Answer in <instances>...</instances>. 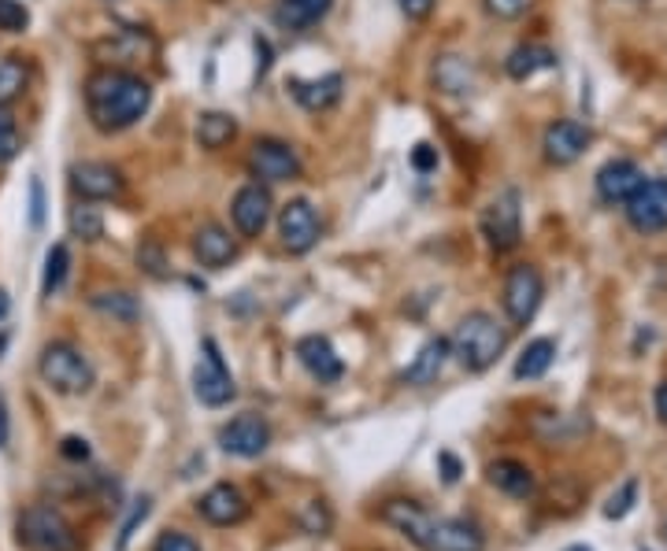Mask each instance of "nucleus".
Wrapping results in <instances>:
<instances>
[{
    "label": "nucleus",
    "mask_w": 667,
    "mask_h": 551,
    "mask_svg": "<svg viewBox=\"0 0 667 551\" xmlns=\"http://www.w3.org/2000/svg\"><path fill=\"white\" fill-rule=\"evenodd\" d=\"M149 104H153V89L130 70L105 67L86 81V111L100 134H119V130L134 126Z\"/></svg>",
    "instance_id": "1"
},
{
    "label": "nucleus",
    "mask_w": 667,
    "mask_h": 551,
    "mask_svg": "<svg viewBox=\"0 0 667 551\" xmlns=\"http://www.w3.org/2000/svg\"><path fill=\"white\" fill-rule=\"evenodd\" d=\"M504 341H509V337H504L501 322L493 319L490 311H471L468 319H460L457 333H452V341H449V349L460 360L463 371L482 374V371H490V366L497 363V355L504 352Z\"/></svg>",
    "instance_id": "2"
},
{
    "label": "nucleus",
    "mask_w": 667,
    "mask_h": 551,
    "mask_svg": "<svg viewBox=\"0 0 667 551\" xmlns=\"http://www.w3.org/2000/svg\"><path fill=\"white\" fill-rule=\"evenodd\" d=\"M37 374H42V382L59 396H83L94 389V382H97L94 363H89L70 341L45 344L42 360H37Z\"/></svg>",
    "instance_id": "3"
},
{
    "label": "nucleus",
    "mask_w": 667,
    "mask_h": 551,
    "mask_svg": "<svg viewBox=\"0 0 667 551\" xmlns=\"http://www.w3.org/2000/svg\"><path fill=\"white\" fill-rule=\"evenodd\" d=\"M19 540L26 551H78V533L53 504H34L19 515Z\"/></svg>",
    "instance_id": "4"
},
{
    "label": "nucleus",
    "mask_w": 667,
    "mask_h": 551,
    "mask_svg": "<svg viewBox=\"0 0 667 551\" xmlns=\"http://www.w3.org/2000/svg\"><path fill=\"white\" fill-rule=\"evenodd\" d=\"M194 393L205 407H227L238 396L234 374L227 371V360H222L219 344L211 337L200 341V360L194 366Z\"/></svg>",
    "instance_id": "5"
},
{
    "label": "nucleus",
    "mask_w": 667,
    "mask_h": 551,
    "mask_svg": "<svg viewBox=\"0 0 667 551\" xmlns=\"http://www.w3.org/2000/svg\"><path fill=\"white\" fill-rule=\"evenodd\" d=\"M542 296H545L542 271L534 263H515L509 278H504V311H509L512 326H527L542 308Z\"/></svg>",
    "instance_id": "6"
},
{
    "label": "nucleus",
    "mask_w": 667,
    "mask_h": 551,
    "mask_svg": "<svg viewBox=\"0 0 667 551\" xmlns=\"http://www.w3.org/2000/svg\"><path fill=\"white\" fill-rule=\"evenodd\" d=\"M482 233H486L493 252H512L523 238V211H520V192L504 189L493 197L482 211Z\"/></svg>",
    "instance_id": "7"
},
{
    "label": "nucleus",
    "mask_w": 667,
    "mask_h": 551,
    "mask_svg": "<svg viewBox=\"0 0 667 551\" xmlns=\"http://www.w3.org/2000/svg\"><path fill=\"white\" fill-rule=\"evenodd\" d=\"M271 208H275L271 189L264 181H249V186H241L234 192V200H230V219H234L241 238H260L271 222Z\"/></svg>",
    "instance_id": "8"
},
{
    "label": "nucleus",
    "mask_w": 667,
    "mask_h": 551,
    "mask_svg": "<svg viewBox=\"0 0 667 551\" xmlns=\"http://www.w3.org/2000/svg\"><path fill=\"white\" fill-rule=\"evenodd\" d=\"M94 56L100 59V64L123 70L127 64H138V59H153L156 56V37L149 34V30L127 26V30H116V34L105 37V41H97Z\"/></svg>",
    "instance_id": "9"
},
{
    "label": "nucleus",
    "mask_w": 667,
    "mask_h": 551,
    "mask_svg": "<svg viewBox=\"0 0 667 551\" xmlns=\"http://www.w3.org/2000/svg\"><path fill=\"white\" fill-rule=\"evenodd\" d=\"M626 219L638 233L667 230V178H649L626 200Z\"/></svg>",
    "instance_id": "10"
},
{
    "label": "nucleus",
    "mask_w": 667,
    "mask_h": 551,
    "mask_svg": "<svg viewBox=\"0 0 667 551\" xmlns=\"http://www.w3.org/2000/svg\"><path fill=\"white\" fill-rule=\"evenodd\" d=\"M249 170H252V178H260V181H289L300 175V159L286 141L260 137L249 152Z\"/></svg>",
    "instance_id": "11"
},
{
    "label": "nucleus",
    "mask_w": 667,
    "mask_h": 551,
    "mask_svg": "<svg viewBox=\"0 0 667 551\" xmlns=\"http://www.w3.org/2000/svg\"><path fill=\"white\" fill-rule=\"evenodd\" d=\"M219 444H222V452H227V455L256 459V455L267 452L271 426L260 415H238V418H230V422L219 430Z\"/></svg>",
    "instance_id": "12"
},
{
    "label": "nucleus",
    "mask_w": 667,
    "mask_h": 551,
    "mask_svg": "<svg viewBox=\"0 0 667 551\" xmlns=\"http://www.w3.org/2000/svg\"><path fill=\"white\" fill-rule=\"evenodd\" d=\"M278 238L293 252V256H305V252L316 249L319 241V216L308 200H289L286 208L278 211Z\"/></svg>",
    "instance_id": "13"
},
{
    "label": "nucleus",
    "mask_w": 667,
    "mask_h": 551,
    "mask_svg": "<svg viewBox=\"0 0 667 551\" xmlns=\"http://www.w3.org/2000/svg\"><path fill=\"white\" fill-rule=\"evenodd\" d=\"M70 186L83 200H116L119 192H123V175H119V167H111V163H75L70 167Z\"/></svg>",
    "instance_id": "14"
},
{
    "label": "nucleus",
    "mask_w": 667,
    "mask_h": 551,
    "mask_svg": "<svg viewBox=\"0 0 667 551\" xmlns=\"http://www.w3.org/2000/svg\"><path fill=\"white\" fill-rule=\"evenodd\" d=\"M197 511H200L205 522L227 529V526H238V522H245V518H249V499L241 496L238 485L219 482V485H211L205 496H200Z\"/></svg>",
    "instance_id": "15"
},
{
    "label": "nucleus",
    "mask_w": 667,
    "mask_h": 551,
    "mask_svg": "<svg viewBox=\"0 0 667 551\" xmlns=\"http://www.w3.org/2000/svg\"><path fill=\"white\" fill-rule=\"evenodd\" d=\"M586 145H590V130L575 119L553 122V126L545 130V141H542L545 159L556 163V167H568V163H575L586 152Z\"/></svg>",
    "instance_id": "16"
},
{
    "label": "nucleus",
    "mask_w": 667,
    "mask_h": 551,
    "mask_svg": "<svg viewBox=\"0 0 667 551\" xmlns=\"http://www.w3.org/2000/svg\"><path fill=\"white\" fill-rule=\"evenodd\" d=\"M293 352H297L300 366H305L311 377H319L322 385L341 382V374H346V363H341V355L334 352V344L327 341V337H319V333L300 337L297 349H293Z\"/></svg>",
    "instance_id": "17"
},
{
    "label": "nucleus",
    "mask_w": 667,
    "mask_h": 551,
    "mask_svg": "<svg viewBox=\"0 0 667 551\" xmlns=\"http://www.w3.org/2000/svg\"><path fill=\"white\" fill-rule=\"evenodd\" d=\"M427 551H486V537L468 518H434Z\"/></svg>",
    "instance_id": "18"
},
{
    "label": "nucleus",
    "mask_w": 667,
    "mask_h": 551,
    "mask_svg": "<svg viewBox=\"0 0 667 551\" xmlns=\"http://www.w3.org/2000/svg\"><path fill=\"white\" fill-rule=\"evenodd\" d=\"M382 522L397 529L401 537H408L412 544L427 551V540H430V526L434 518L423 511L416 499H386V507H382Z\"/></svg>",
    "instance_id": "19"
},
{
    "label": "nucleus",
    "mask_w": 667,
    "mask_h": 551,
    "mask_svg": "<svg viewBox=\"0 0 667 551\" xmlns=\"http://www.w3.org/2000/svg\"><path fill=\"white\" fill-rule=\"evenodd\" d=\"M642 167L634 159H609L598 170V197L604 203H626L642 186Z\"/></svg>",
    "instance_id": "20"
},
{
    "label": "nucleus",
    "mask_w": 667,
    "mask_h": 551,
    "mask_svg": "<svg viewBox=\"0 0 667 551\" xmlns=\"http://www.w3.org/2000/svg\"><path fill=\"white\" fill-rule=\"evenodd\" d=\"M194 256L200 260V267L222 271V267L234 263L238 244H234V238H230V230H222L219 222H205V227L194 233Z\"/></svg>",
    "instance_id": "21"
},
{
    "label": "nucleus",
    "mask_w": 667,
    "mask_h": 551,
    "mask_svg": "<svg viewBox=\"0 0 667 551\" xmlns=\"http://www.w3.org/2000/svg\"><path fill=\"white\" fill-rule=\"evenodd\" d=\"M486 477L493 488H501V493L512 499H531L538 493V477H534L531 466L520 463V459H497V463H490Z\"/></svg>",
    "instance_id": "22"
},
{
    "label": "nucleus",
    "mask_w": 667,
    "mask_h": 551,
    "mask_svg": "<svg viewBox=\"0 0 667 551\" xmlns=\"http://www.w3.org/2000/svg\"><path fill=\"white\" fill-rule=\"evenodd\" d=\"M449 355H452L449 341H445V337H430V341L416 352V360L404 366V374H401L404 385H430V382H438V374L445 371Z\"/></svg>",
    "instance_id": "23"
},
{
    "label": "nucleus",
    "mask_w": 667,
    "mask_h": 551,
    "mask_svg": "<svg viewBox=\"0 0 667 551\" xmlns=\"http://www.w3.org/2000/svg\"><path fill=\"white\" fill-rule=\"evenodd\" d=\"M341 75H327V78H316V81H300V78H293L289 81V93L297 97V104L300 108H308V111H327V108H334L341 100Z\"/></svg>",
    "instance_id": "24"
},
{
    "label": "nucleus",
    "mask_w": 667,
    "mask_h": 551,
    "mask_svg": "<svg viewBox=\"0 0 667 551\" xmlns=\"http://www.w3.org/2000/svg\"><path fill=\"white\" fill-rule=\"evenodd\" d=\"M334 0H278L275 4V23L282 30H308L319 19H327Z\"/></svg>",
    "instance_id": "25"
},
{
    "label": "nucleus",
    "mask_w": 667,
    "mask_h": 551,
    "mask_svg": "<svg viewBox=\"0 0 667 551\" xmlns=\"http://www.w3.org/2000/svg\"><path fill=\"white\" fill-rule=\"evenodd\" d=\"M553 67H556V53L545 45H520L504 59V70H509V78L515 81H527L538 75V70H553Z\"/></svg>",
    "instance_id": "26"
},
{
    "label": "nucleus",
    "mask_w": 667,
    "mask_h": 551,
    "mask_svg": "<svg viewBox=\"0 0 667 551\" xmlns=\"http://www.w3.org/2000/svg\"><path fill=\"white\" fill-rule=\"evenodd\" d=\"M434 86L441 89V93H452V97H463L474 89V67L468 59L460 56H441L438 64H434Z\"/></svg>",
    "instance_id": "27"
},
{
    "label": "nucleus",
    "mask_w": 667,
    "mask_h": 551,
    "mask_svg": "<svg viewBox=\"0 0 667 551\" xmlns=\"http://www.w3.org/2000/svg\"><path fill=\"white\" fill-rule=\"evenodd\" d=\"M238 137V119L227 115V111H205L197 119V145L216 152V148H227L230 141Z\"/></svg>",
    "instance_id": "28"
},
{
    "label": "nucleus",
    "mask_w": 667,
    "mask_h": 551,
    "mask_svg": "<svg viewBox=\"0 0 667 551\" xmlns=\"http://www.w3.org/2000/svg\"><path fill=\"white\" fill-rule=\"evenodd\" d=\"M89 304H94V311L108 315V319H116V322H127V326L141 319V304H138V296H134V293H127V289H105V293H94V296H89Z\"/></svg>",
    "instance_id": "29"
},
{
    "label": "nucleus",
    "mask_w": 667,
    "mask_h": 551,
    "mask_svg": "<svg viewBox=\"0 0 667 551\" xmlns=\"http://www.w3.org/2000/svg\"><path fill=\"white\" fill-rule=\"evenodd\" d=\"M553 360H556V341L538 337V341H531L527 349L520 352V360H515V377H520V382H534V377L549 371Z\"/></svg>",
    "instance_id": "30"
},
{
    "label": "nucleus",
    "mask_w": 667,
    "mask_h": 551,
    "mask_svg": "<svg viewBox=\"0 0 667 551\" xmlns=\"http://www.w3.org/2000/svg\"><path fill=\"white\" fill-rule=\"evenodd\" d=\"M26 81H30V70L19 56H8L0 59V108H8L15 97L26 93Z\"/></svg>",
    "instance_id": "31"
},
{
    "label": "nucleus",
    "mask_w": 667,
    "mask_h": 551,
    "mask_svg": "<svg viewBox=\"0 0 667 551\" xmlns=\"http://www.w3.org/2000/svg\"><path fill=\"white\" fill-rule=\"evenodd\" d=\"M67 271H70V252H67V244L59 241V244H53V249H48V256H45V282H42V293H45V296H56L59 289H64Z\"/></svg>",
    "instance_id": "32"
},
{
    "label": "nucleus",
    "mask_w": 667,
    "mask_h": 551,
    "mask_svg": "<svg viewBox=\"0 0 667 551\" xmlns=\"http://www.w3.org/2000/svg\"><path fill=\"white\" fill-rule=\"evenodd\" d=\"M70 233L83 241H100L105 238V219H100V211L94 203H83V208L70 211Z\"/></svg>",
    "instance_id": "33"
},
{
    "label": "nucleus",
    "mask_w": 667,
    "mask_h": 551,
    "mask_svg": "<svg viewBox=\"0 0 667 551\" xmlns=\"http://www.w3.org/2000/svg\"><path fill=\"white\" fill-rule=\"evenodd\" d=\"M30 26V12L23 0H0V30H8V34H23Z\"/></svg>",
    "instance_id": "34"
},
{
    "label": "nucleus",
    "mask_w": 667,
    "mask_h": 551,
    "mask_svg": "<svg viewBox=\"0 0 667 551\" xmlns=\"http://www.w3.org/2000/svg\"><path fill=\"white\" fill-rule=\"evenodd\" d=\"M149 511H153V499H149V496L134 499V507H130V518H127V522H123V529H119L116 551H127V548H130V537H134L138 522H145V518H149Z\"/></svg>",
    "instance_id": "35"
},
{
    "label": "nucleus",
    "mask_w": 667,
    "mask_h": 551,
    "mask_svg": "<svg viewBox=\"0 0 667 551\" xmlns=\"http://www.w3.org/2000/svg\"><path fill=\"white\" fill-rule=\"evenodd\" d=\"M19 148H23V137H19V130H15L12 115H8V111L0 108V163L15 159V156H19Z\"/></svg>",
    "instance_id": "36"
},
{
    "label": "nucleus",
    "mask_w": 667,
    "mask_h": 551,
    "mask_svg": "<svg viewBox=\"0 0 667 551\" xmlns=\"http://www.w3.org/2000/svg\"><path fill=\"white\" fill-rule=\"evenodd\" d=\"M634 496H638V482H626L620 493L609 499V507H604V518H626L634 507Z\"/></svg>",
    "instance_id": "37"
},
{
    "label": "nucleus",
    "mask_w": 667,
    "mask_h": 551,
    "mask_svg": "<svg viewBox=\"0 0 667 551\" xmlns=\"http://www.w3.org/2000/svg\"><path fill=\"white\" fill-rule=\"evenodd\" d=\"M153 551H200V544H197L194 537L178 533V529H167V533H160V537H156Z\"/></svg>",
    "instance_id": "38"
},
{
    "label": "nucleus",
    "mask_w": 667,
    "mask_h": 551,
    "mask_svg": "<svg viewBox=\"0 0 667 551\" xmlns=\"http://www.w3.org/2000/svg\"><path fill=\"white\" fill-rule=\"evenodd\" d=\"M138 263L141 267H145L149 274H153V278H167V271H164V252H160V244H141L138 249Z\"/></svg>",
    "instance_id": "39"
},
{
    "label": "nucleus",
    "mask_w": 667,
    "mask_h": 551,
    "mask_svg": "<svg viewBox=\"0 0 667 551\" xmlns=\"http://www.w3.org/2000/svg\"><path fill=\"white\" fill-rule=\"evenodd\" d=\"M482 4H486V12L493 19H520L527 15L531 0H482Z\"/></svg>",
    "instance_id": "40"
},
{
    "label": "nucleus",
    "mask_w": 667,
    "mask_h": 551,
    "mask_svg": "<svg viewBox=\"0 0 667 551\" xmlns=\"http://www.w3.org/2000/svg\"><path fill=\"white\" fill-rule=\"evenodd\" d=\"M305 529L311 537H322L330 529V515H327V507L322 504H311L308 507V515H305Z\"/></svg>",
    "instance_id": "41"
},
{
    "label": "nucleus",
    "mask_w": 667,
    "mask_h": 551,
    "mask_svg": "<svg viewBox=\"0 0 667 551\" xmlns=\"http://www.w3.org/2000/svg\"><path fill=\"white\" fill-rule=\"evenodd\" d=\"M30 222H34V230L42 227L45 222V189H42V181H30Z\"/></svg>",
    "instance_id": "42"
},
{
    "label": "nucleus",
    "mask_w": 667,
    "mask_h": 551,
    "mask_svg": "<svg viewBox=\"0 0 667 551\" xmlns=\"http://www.w3.org/2000/svg\"><path fill=\"white\" fill-rule=\"evenodd\" d=\"M59 455L70 459V463H86L89 459V444L83 437H64V444H59Z\"/></svg>",
    "instance_id": "43"
},
{
    "label": "nucleus",
    "mask_w": 667,
    "mask_h": 551,
    "mask_svg": "<svg viewBox=\"0 0 667 551\" xmlns=\"http://www.w3.org/2000/svg\"><path fill=\"white\" fill-rule=\"evenodd\" d=\"M401 12L412 19V23H423V19H430L434 12V0H401Z\"/></svg>",
    "instance_id": "44"
},
{
    "label": "nucleus",
    "mask_w": 667,
    "mask_h": 551,
    "mask_svg": "<svg viewBox=\"0 0 667 551\" xmlns=\"http://www.w3.org/2000/svg\"><path fill=\"white\" fill-rule=\"evenodd\" d=\"M412 167L427 175V170L438 167V152H434L430 145H416V148H412Z\"/></svg>",
    "instance_id": "45"
},
{
    "label": "nucleus",
    "mask_w": 667,
    "mask_h": 551,
    "mask_svg": "<svg viewBox=\"0 0 667 551\" xmlns=\"http://www.w3.org/2000/svg\"><path fill=\"white\" fill-rule=\"evenodd\" d=\"M438 463H441V471H445V482H457V477H460V463H457V459H452L449 452H441V459H438Z\"/></svg>",
    "instance_id": "46"
},
{
    "label": "nucleus",
    "mask_w": 667,
    "mask_h": 551,
    "mask_svg": "<svg viewBox=\"0 0 667 551\" xmlns=\"http://www.w3.org/2000/svg\"><path fill=\"white\" fill-rule=\"evenodd\" d=\"M8 430H12V426H8V404L4 396H0V452L8 448Z\"/></svg>",
    "instance_id": "47"
},
{
    "label": "nucleus",
    "mask_w": 667,
    "mask_h": 551,
    "mask_svg": "<svg viewBox=\"0 0 667 551\" xmlns=\"http://www.w3.org/2000/svg\"><path fill=\"white\" fill-rule=\"evenodd\" d=\"M656 415H660L664 422H667V382L656 385Z\"/></svg>",
    "instance_id": "48"
},
{
    "label": "nucleus",
    "mask_w": 667,
    "mask_h": 551,
    "mask_svg": "<svg viewBox=\"0 0 667 551\" xmlns=\"http://www.w3.org/2000/svg\"><path fill=\"white\" fill-rule=\"evenodd\" d=\"M8 311H12V300H8V293H4V289H0V322H4V319H8Z\"/></svg>",
    "instance_id": "49"
},
{
    "label": "nucleus",
    "mask_w": 667,
    "mask_h": 551,
    "mask_svg": "<svg viewBox=\"0 0 667 551\" xmlns=\"http://www.w3.org/2000/svg\"><path fill=\"white\" fill-rule=\"evenodd\" d=\"M564 551H593V548H586V544H571V548H564Z\"/></svg>",
    "instance_id": "50"
},
{
    "label": "nucleus",
    "mask_w": 667,
    "mask_h": 551,
    "mask_svg": "<svg viewBox=\"0 0 667 551\" xmlns=\"http://www.w3.org/2000/svg\"><path fill=\"white\" fill-rule=\"evenodd\" d=\"M664 537H667V518H664Z\"/></svg>",
    "instance_id": "51"
},
{
    "label": "nucleus",
    "mask_w": 667,
    "mask_h": 551,
    "mask_svg": "<svg viewBox=\"0 0 667 551\" xmlns=\"http://www.w3.org/2000/svg\"><path fill=\"white\" fill-rule=\"evenodd\" d=\"M216 4H222V0H216Z\"/></svg>",
    "instance_id": "52"
}]
</instances>
